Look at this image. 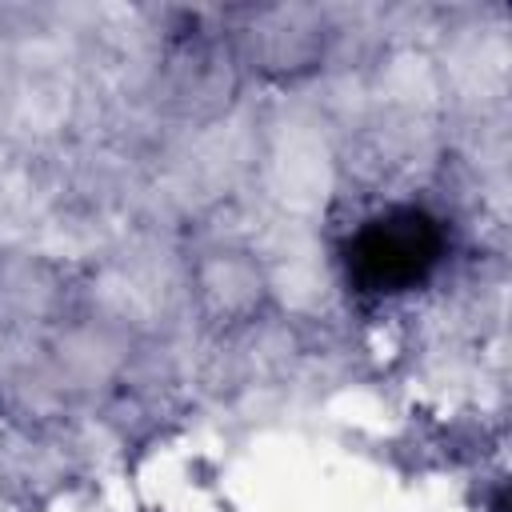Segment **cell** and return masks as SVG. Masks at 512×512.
Returning <instances> with one entry per match:
<instances>
[{
  "label": "cell",
  "instance_id": "6da1fadb",
  "mask_svg": "<svg viewBox=\"0 0 512 512\" xmlns=\"http://www.w3.org/2000/svg\"><path fill=\"white\" fill-rule=\"evenodd\" d=\"M440 248L444 236L428 212L396 208L356 232V240L348 244V268L360 288L396 292L424 280L440 260Z\"/></svg>",
  "mask_w": 512,
  "mask_h": 512
}]
</instances>
